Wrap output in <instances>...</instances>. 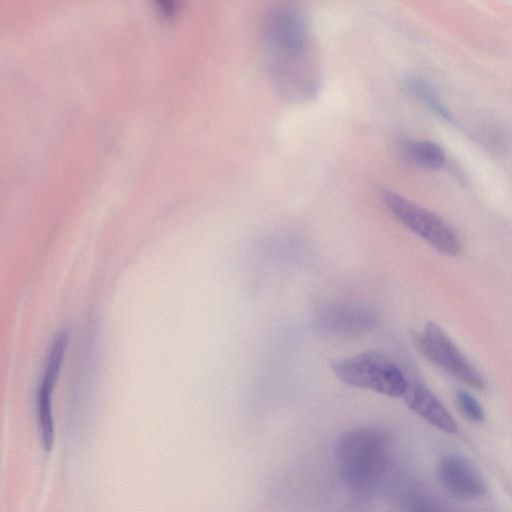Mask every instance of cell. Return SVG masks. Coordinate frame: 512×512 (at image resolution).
<instances>
[{"label":"cell","mask_w":512,"mask_h":512,"mask_svg":"<svg viewBox=\"0 0 512 512\" xmlns=\"http://www.w3.org/2000/svg\"><path fill=\"white\" fill-rule=\"evenodd\" d=\"M260 43L281 96L301 103L318 94L319 62L307 16L299 6L281 2L269 8L261 22Z\"/></svg>","instance_id":"cell-1"},{"label":"cell","mask_w":512,"mask_h":512,"mask_svg":"<svg viewBox=\"0 0 512 512\" xmlns=\"http://www.w3.org/2000/svg\"><path fill=\"white\" fill-rule=\"evenodd\" d=\"M389 440L377 427H358L341 436L336 462L341 478L351 489L366 492L383 477L388 463Z\"/></svg>","instance_id":"cell-2"},{"label":"cell","mask_w":512,"mask_h":512,"mask_svg":"<svg viewBox=\"0 0 512 512\" xmlns=\"http://www.w3.org/2000/svg\"><path fill=\"white\" fill-rule=\"evenodd\" d=\"M344 384L389 397H403L407 378L400 367L380 350H366L330 364Z\"/></svg>","instance_id":"cell-3"},{"label":"cell","mask_w":512,"mask_h":512,"mask_svg":"<svg viewBox=\"0 0 512 512\" xmlns=\"http://www.w3.org/2000/svg\"><path fill=\"white\" fill-rule=\"evenodd\" d=\"M379 196L395 219L438 252L447 256L460 252L457 235L442 218L388 188L380 189Z\"/></svg>","instance_id":"cell-4"},{"label":"cell","mask_w":512,"mask_h":512,"mask_svg":"<svg viewBox=\"0 0 512 512\" xmlns=\"http://www.w3.org/2000/svg\"><path fill=\"white\" fill-rule=\"evenodd\" d=\"M412 338L418 350L430 362L471 388H485L486 383L482 374L437 323L428 322L423 331L414 332Z\"/></svg>","instance_id":"cell-5"},{"label":"cell","mask_w":512,"mask_h":512,"mask_svg":"<svg viewBox=\"0 0 512 512\" xmlns=\"http://www.w3.org/2000/svg\"><path fill=\"white\" fill-rule=\"evenodd\" d=\"M378 324L379 317L375 311L351 304L326 306L317 311L311 321L316 333L342 338L369 333Z\"/></svg>","instance_id":"cell-6"},{"label":"cell","mask_w":512,"mask_h":512,"mask_svg":"<svg viewBox=\"0 0 512 512\" xmlns=\"http://www.w3.org/2000/svg\"><path fill=\"white\" fill-rule=\"evenodd\" d=\"M68 344L66 331L60 332L53 340L46 359L44 373L36 394V415L39 433L45 450L54 444V421L52 398L60 368Z\"/></svg>","instance_id":"cell-7"},{"label":"cell","mask_w":512,"mask_h":512,"mask_svg":"<svg viewBox=\"0 0 512 512\" xmlns=\"http://www.w3.org/2000/svg\"><path fill=\"white\" fill-rule=\"evenodd\" d=\"M441 483L451 493L463 498H478L486 494V483L478 468L466 457L444 456L439 463Z\"/></svg>","instance_id":"cell-8"},{"label":"cell","mask_w":512,"mask_h":512,"mask_svg":"<svg viewBox=\"0 0 512 512\" xmlns=\"http://www.w3.org/2000/svg\"><path fill=\"white\" fill-rule=\"evenodd\" d=\"M403 399L418 416L436 428L455 433L457 424L441 401L422 383L407 379Z\"/></svg>","instance_id":"cell-9"},{"label":"cell","mask_w":512,"mask_h":512,"mask_svg":"<svg viewBox=\"0 0 512 512\" xmlns=\"http://www.w3.org/2000/svg\"><path fill=\"white\" fill-rule=\"evenodd\" d=\"M402 151L410 162L424 169H440L446 163L444 150L432 141L408 140L403 144Z\"/></svg>","instance_id":"cell-10"},{"label":"cell","mask_w":512,"mask_h":512,"mask_svg":"<svg viewBox=\"0 0 512 512\" xmlns=\"http://www.w3.org/2000/svg\"><path fill=\"white\" fill-rule=\"evenodd\" d=\"M405 85L411 94L424 103L438 117L451 124H456L453 115L426 79L419 75H409L405 79Z\"/></svg>","instance_id":"cell-11"},{"label":"cell","mask_w":512,"mask_h":512,"mask_svg":"<svg viewBox=\"0 0 512 512\" xmlns=\"http://www.w3.org/2000/svg\"><path fill=\"white\" fill-rule=\"evenodd\" d=\"M456 401L461 413L470 421L482 422L485 412L479 401L465 390L456 392Z\"/></svg>","instance_id":"cell-12"}]
</instances>
